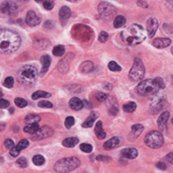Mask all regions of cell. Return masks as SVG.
Segmentation results:
<instances>
[{
    "label": "cell",
    "mask_w": 173,
    "mask_h": 173,
    "mask_svg": "<svg viewBox=\"0 0 173 173\" xmlns=\"http://www.w3.org/2000/svg\"><path fill=\"white\" fill-rule=\"evenodd\" d=\"M22 39L15 31L1 28L0 30V54H11L20 47Z\"/></svg>",
    "instance_id": "cell-1"
},
{
    "label": "cell",
    "mask_w": 173,
    "mask_h": 173,
    "mask_svg": "<svg viewBox=\"0 0 173 173\" xmlns=\"http://www.w3.org/2000/svg\"><path fill=\"white\" fill-rule=\"evenodd\" d=\"M122 39L126 44L136 46L141 44L146 39V31L140 24L134 23L123 31Z\"/></svg>",
    "instance_id": "cell-2"
},
{
    "label": "cell",
    "mask_w": 173,
    "mask_h": 173,
    "mask_svg": "<svg viewBox=\"0 0 173 173\" xmlns=\"http://www.w3.org/2000/svg\"><path fill=\"white\" fill-rule=\"evenodd\" d=\"M38 69L35 66L26 65L19 69L18 71V79L24 85H32L38 78Z\"/></svg>",
    "instance_id": "cell-3"
},
{
    "label": "cell",
    "mask_w": 173,
    "mask_h": 173,
    "mask_svg": "<svg viewBox=\"0 0 173 173\" xmlns=\"http://www.w3.org/2000/svg\"><path fill=\"white\" fill-rule=\"evenodd\" d=\"M80 165V160L76 157H69L57 161L54 165V170L59 173H68L75 170Z\"/></svg>",
    "instance_id": "cell-4"
},
{
    "label": "cell",
    "mask_w": 173,
    "mask_h": 173,
    "mask_svg": "<svg viewBox=\"0 0 173 173\" xmlns=\"http://www.w3.org/2000/svg\"><path fill=\"white\" fill-rule=\"evenodd\" d=\"M161 89L159 87L156 79H147L142 82H140V84L137 86V92L140 95L147 96L152 95V94L157 93L159 90Z\"/></svg>",
    "instance_id": "cell-5"
},
{
    "label": "cell",
    "mask_w": 173,
    "mask_h": 173,
    "mask_svg": "<svg viewBox=\"0 0 173 173\" xmlns=\"http://www.w3.org/2000/svg\"><path fill=\"white\" fill-rule=\"evenodd\" d=\"M164 143V138L162 134L158 131H152L148 133L145 138V144L151 149H158L162 147Z\"/></svg>",
    "instance_id": "cell-6"
},
{
    "label": "cell",
    "mask_w": 173,
    "mask_h": 173,
    "mask_svg": "<svg viewBox=\"0 0 173 173\" xmlns=\"http://www.w3.org/2000/svg\"><path fill=\"white\" fill-rule=\"evenodd\" d=\"M145 75V66L143 62L139 58H136L133 64V67L130 70L129 77L132 81H140L143 79Z\"/></svg>",
    "instance_id": "cell-7"
},
{
    "label": "cell",
    "mask_w": 173,
    "mask_h": 173,
    "mask_svg": "<svg viewBox=\"0 0 173 173\" xmlns=\"http://www.w3.org/2000/svg\"><path fill=\"white\" fill-rule=\"evenodd\" d=\"M98 11L102 18L108 19L112 17V15L115 12V7L108 2H102L98 5Z\"/></svg>",
    "instance_id": "cell-8"
},
{
    "label": "cell",
    "mask_w": 173,
    "mask_h": 173,
    "mask_svg": "<svg viewBox=\"0 0 173 173\" xmlns=\"http://www.w3.org/2000/svg\"><path fill=\"white\" fill-rule=\"evenodd\" d=\"M17 10H18L17 4L13 1H5L0 5V11H1L2 13L13 14Z\"/></svg>",
    "instance_id": "cell-9"
},
{
    "label": "cell",
    "mask_w": 173,
    "mask_h": 173,
    "mask_svg": "<svg viewBox=\"0 0 173 173\" xmlns=\"http://www.w3.org/2000/svg\"><path fill=\"white\" fill-rule=\"evenodd\" d=\"M53 133H54V132H53V130L50 127H47V126L42 127H40L39 131L36 132L35 135H32V140H36H36L49 138L53 135Z\"/></svg>",
    "instance_id": "cell-10"
},
{
    "label": "cell",
    "mask_w": 173,
    "mask_h": 173,
    "mask_svg": "<svg viewBox=\"0 0 173 173\" xmlns=\"http://www.w3.org/2000/svg\"><path fill=\"white\" fill-rule=\"evenodd\" d=\"M164 101H165V98H164L162 95H155L153 98L151 99L150 102V106H151V109L153 113H157L159 110H161L163 108V104H164Z\"/></svg>",
    "instance_id": "cell-11"
},
{
    "label": "cell",
    "mask_w": 173,
    "mask_h": 173,
    "mask_svg": "<svg viewBox=\"0 0 173 173\" xmlns=\"http://www.w3.org/2000/svg\"><path fill=\"white\" fill-rule=\"evenodd\" d=\"M158 28V20L155 17H150L147 20V32L149 38H153Z\"/></svg>",
    "instance_id": "cell-12"
},
{
    "label": "cell",
    "mask_w": 173,
    "mask_h": 173,
    "mask_svg": "<svg viewBox=\"0 0 173 173\" xmlns=\"http://www.w3.org/2000/svg\"><path fill=\"white\" fill-rule=\"evenodd\" d=\"M26 22L27 26H30L32 27V26H36L38 24H40L41 19L35 11L31 10V11L27 12L26 17Z\"/></svg>",
    "instance_id": "cell-13"
},
{
    "label": "cell",
    "mask_w": 173,
    "mask_h": 173,
    "mask_svg": "<svg viewBox=\"0 0 173 173\" xmlns=\"http://www.w3.org/2000/svg\"><path fill=\"white\" fill-rule=\"evenodd\" d=\"M169 113L168 112H164L162 113L161 114H160V117L158 118V127H159V129L160 130H166V127H167V121H168V118H169Z\"/></svg>",
    "instance_id": "cell-14"
},
{
    "label": "cell",
    "mask_w": 173,
    "mask_h": 173,
    "mask_svg": "<svg viewBox=\"0 0 173 173\" xmlns=\"http://www.w3.org/2000/svg\"><path fill=\"white\" fill-rule=\"evenodd\" d=\"M170 44H171V40L167 38H159L153 41V46L157 49L166 48L168 46H170Z\"/></svg>",
    "instance_id": "cell-15"
},
{
    "label": "cell",
    "mask_w": 173,
    "mask_h": 173,
    "mask_svg": "<svg viewBox=\"0 0 173 173\" xmlns=\"http://www.w3.org/2000/svg\"><path fill=\"white\" fill-rule=\"evenodd\" d=\"M119 144V139L118 137H113L112 139H109L108 141H106L103 145V149L104 150H113L114 148H117Z\"/></svg>",
    "instance_id": "cell-16"
},
{
    "label": "cell",
    "mask_w": 173,
    "mask_h": 173,
    "mask_svg": "<svg viewBox=\"0 0 173 173\" xmlns=\"http://www.w3.org/2000/svg\"><path fill=\"white\" fill-rule=\"evenodd\" d=\"M69 105H70V108L74 110H80L83 108V106H84L83 101L80 100L79 98H77V97L71 98L69 101Z\"/></svg>",
    "instance_id": "cell-17"
},
{
    "label": "cell",
    "mask_w": 173,
    "mask_h": 173,
    "mask_svg": "<svg viewBox=\"0 0 173 173\" xmlns=\"http://www.w3.org/2000/svg\"><path fill=\"white\" fill-rule=\"evenodd\" d=\"M41 62H42V65H43L42 71H41V75L43 76V75H45V73L48 71V69L51 65V57L48 55H44L42 58H41Z\"/></svg>",
    "instance_id": "cell-18"
},
{
    "label": "cell",
    "mask_w": 173,
    "mask_h": 173,
    "mask_svg": "<svg viewBox=\"0 0 173 173\" xmlns=\"http://www.w3.org/2000/svg\"><path fill=\"white\" fill-rule=\"evenodd\" d=\"M138 150L135 149V148H127L122 152V155L127 159H135L138 156Z\"/></svg>",
    "instance_id": "cell-19"
},
{
    "label": "cell",
    "mask_w": 173,
    "mask_h": 173,
    "mask_svg": "<svg viewBox=\"0 0 173 173\" xmlns=\"http://www.w3.org/2000/svg\"><path fill=\"white\" fill-rule=\"evenodd\" d=\"M70 15H71V10H70V8L67 6H63L59 11V16L63 22H66V20H68Z\"/></svg>",
    "instance_id": "cell-20"
},
{
    "label": "cell",
    "mask_w": 173,
    "mask_h": 173,
    "mask_svg": "<svg viewBox=\"0 0 173 173\" xmlns=\"http://www.w3.org/2000/svg\"><path fill=\"white\" fill-rule=\"evenodd\" d=\"M94 132H95V135H96V137L98 139H104L106 137V134H105V132L103 131V129H102V122H97L96 123V126H95V130H94Z\"/></svg>",
    "instance_id": "cell-21"
},
{
    "label": "cell",
    "mask_w": 173,
    "mask_h": 173,
    "mask_svg": "<svg viewBox=\"0 0 173 173\" xmlns=\"http://www.w3.org/2000/svg\"><path fill=\"white\" fill-rule=\"evenodd\" d=\"M79 140L76 137H71V138H67L66 140L63 141V146L68 147V148H73L75 147V145H77Z\"/></svg>",
    "instance_id": "cell-22"
},
{
    "label": "cell",
    "mask_w": 173,
    "mask_h": 173,
    "mask_svg": "<svg viewBox=\"0 0 173 173\" xmlns=\"http://www.w3.org/2000/svg\"><path fill=\"white\" fill-rule=\"evenodd\" d=\"M39 129H40V127H39L38 123H31V125H27V126L24 127L23 131L27 134L35 135L36 132L39 131Z\"/></svg>",
    "instance_id": "cell-23"
},
{
    "label": "cell",
    "mask_w": 173,
    "mask_h": 173,
    "mask_svg": "<svg viewBox=\"0 0 173 173\" xmlns=\"http://www.w3.org/2000/svg\"><path fill=\"white\" fill-rule=\"evenodd\" d=\"M93 69V63L90 61H86L84 63H82L80 66V71L83 73H89L91 72Z\"/></svg>",
    "instance_id": "cell-24"
},
{
    "label": "cell",
    "mask_w": 173,
    "mask_h": 173,
    "mask_svg": "<svg viewBox=\"0 0 173 173\" xmlns=\"http://www.w3.org/2000/svg\"><path fill=\"white\" fill-rule=\"evenodd\" d=\"M126 24V17L123 15H118L113 20V26L115 28H119Z\"/></svg>",
    "instance_id": "cell-25"
},
{
    "label": "cell",
    "mask_w": 173,
    "mask_h": 173,
    "mask_svg": "<svg viewBox=\"0 0 173 173\" xmlns=\"http://www.w3.org/2000/svg\"><path fill=\"white\" fill-rule=\"evenodd\" d=\"M26 123L27 125H31V123H38L41 121V117L38 114H28L26 117Z\"/></svg>",
    "instance_id": "cell-26"
},
{
    "label": "cell",
    "mask_w": 173,
    "mask_h": 173,
    "mask_svg": "<svg viewBox=\"0 0 173 173\" xmlns=\"http://www.w3.org/2000/svg\"><path fill=\"white\" fill-rule=\"evenodd\" d=\"M96 118H97V114L95 113H91V115H90V117L87 119H86V121L83 123H82V127H91Z\"/></svg>",
    "instance_id": "cell-27"
},
{
    "label": "cell",
    "mask_w": 173,
    "mask_h": 173,
    "mask_svg": "<svg viewBox=\"0 0 173 173\" xmlns=\"http://www.w3.org/2000/svg\"><path fill=\"white\" fill-rule=\"evenodd\" d=\"M143 130H144V127L142 125H140V123L134 125L132 127V135H133L134 137H139V136L142 134Z\"/></svg>",
    "instance_id": "cell-28"
},
{
    "label": "cell",
    "mask_w": 173,
    "mask_h": 173,
    "mask_svg": "<svg viewBox=\"0 0 173 173\" xmlns=\"http://www.w3.org/2000/svg\"><path fill=\"white\" fill-rule=\"evenodd\" d=\"M136 108H137V104L135 102H129V103H126L123 105V110L126 113H133L135 112Z\"/></svg>",
    "instance_id": "cell-29"
},
{
    "label": "cell",
    "mask_w": 173,
    "mask_h": 173,
    "mask_svg": "<svg viewBox=\"0 0 173 173\" xmlns=\"http://www.w3.org/2000/svg\"><path fill=\"white\" fill-rule=\"evenodd\" d=\"M48 96H50V93L45 92V91H36L35 93H32L31 98L32 99H39V98L48 97Z\"/></svg>",
    "instance_id": "cell-30"
},
{
    "label": "cell",
    "mask_w": 173,
    "mask_h": 173,
    "mask_svg": "<svg viewBox=\"0 0 173 173\" xmlns=\"http://www.w3.org/2000/svg\"><path fill=\"white\" fill-rule=\"evenodd\" d=\"M65 53V48L63 46H57L53 49V54L57 57H61L63 56Z\"/></svg>",
    "instance_id": "cell-31"
},
{
    "label": "cell",
    "mask_w": 173,
    "mask_h": 173,
    "mask_svg": "<svg viewBox=\"0 0 173 173\" xmlns=\"http://www.w3.org/2000/svg\"><path fill=\"white\" fill-rule=\"evenodd\" d=\"M32 162H34L35 165L41 166L45 163V158L42 155H36L34 158H32Z\"/></svg>",
    "instance_id": "cell-32"
},
{
    "label": "cell",
    "mask_w": 173,
    "mask_h": 173,
    "mask_svg": "<svg viewBox=\"0 0 173 173\" xmlns=\"http://www.w3.org/2000/svg\"><path fill=\"white\" fill-rule=\"evenodd\" d=\"M108 69L110 70V71H113V72H118V71H121L122 68L121 66H119L117 62L114 61H112L108 63Z\"/></svg>",
    "instance_id": "cell-33"
},
{
    "label": "cell",
    "mask_w": 173,
    "mask_h": 173,
    "mask_svg": "<svg viewBox=\"0 0 173 173\" xmlns=\"http://www.w3.org/2000/svg\"><path fill=\"white\" fill-rule=\"evenodd\" d=\"M3 85L7 88H12L14 85V79L12 77L5 78V80H4V82H3Z\"/></svg>",
    "instance_id": "cell-34"
},
{
    "label": "cell",
    "mask_w": 173,
    "mask_h": 173,
    "mask_svg": "<svg viewBox=\"0 0 173 173\" xmlns=\"http://www.w3.org/2000/svg\"><path fill=\"white\" fill-rule=\"evenodd\" d=\"M14 103L18 106V108H26V106L27 105V102L26 99H23V98H15L14 99Z\"/></svg>",
    "instance_id": "cell-35"
},
{
    "label": "cell",
    "mask_w": 173,
    "mask_h": 173,
    "mask_svg": "<svg viewBox=\"0 0 173 173\" xmlns=\"http://www.w3.org/2000/svg\"><path fill=\"white\" fill-rule=\"evenodd\" d=\"M27 146H28V141H27V140H22V141L17 144V146H15V147H16V149H17L18 151H22L23 149H26Z\"/></svg>",
    "instance_id": "cell-36"
},
{
    "label": "cell",
    "mask_w": 173,
    "mask_h": 173,
    "mask_svg": "<svg viewBox=\"0 0 173 173\" xmlns=\"http://www.w3.org/2000/svg\"><path fill=\"white\" fill-rule=\"evenodd\" d=\"M80 149H81V151L85 152V153H90V152L92 151V146L89 145V144H87V143H83V144H81Z\"/></svg>",
    "instance_id": "cell-37"
},
{
    "label": "cell",
    "mask_w": 173,
    "mask_h": 173,
    "mask_svg": "<svg viewBox=\"0 0 173 173\" xmlns=\"http://www.w3.org/2000/svg\"><path fill=\"white\" fill-rule=\"evenodd\" d=\"M74 123H75V119H74L73 117H68L67 118H66V121H65L66 127L70 129V127H72L74 126Z\"/></svg>",
    "instance_id": "cell-38"
},
{
    "label": "cell",
    "mask_w": 173,
    "mask_h": 173,
    "mask_svg": "<svg viewBox=\"0 0 173 173\" xmlns=\"http://www.w3.org/2000/svg\"><path fill=\"white\" fill-rule=\"evenodd\" d=\"M38 105L40 108H53V103L52 102H49V101H46V100H42L40 101Z\"/></svg>",
    "instance_id": "cell-39"
},
{
    "label": "cell",
    "mask_w": 173,
    "mask_h": 173,
    "mask_svg": "<svg viewBox=\"0 0 173 173\" xmlns=\"http://www.w3.org/2000/svg\"><path fill=\"white\" fill-rule=\"evenodd\" d=\"M108 39V35L106 31H101L99 34V36H98V41H99L100 43H105L106 41Z\"/></svg>",
    "instance_id": "cell-40"
},
{
    "label": "cell",
    "mask_w": 173,
    "mask_h": 173,
    "mask_svg": "<svg viewBox=\"0 0 173 173\" xmlns=\"http://www.w3.org/2000/svg\"><path fill=\"white\" fill-rule=\"evenodd\" d=\"M16 164H17V166L20 167V168H24V167H26L27 166V161H26V158H19L17 161H16Z\"/></svg>",
    "instance_id": "cell-41"
},
{
    "label": "cell",
    "mask_w": 173,
    "mask_h": 173,
    "mask_svg": "<svg viewBox=\"0 0 173 173\" xmlns=\"http://www.w3.org/2000/svg\"><path fill=\"white\" fill-rule=\"evenodd\" d=\"M43 5L47 10H51L53 9V7H54V2L51 1V0H47V1L43 2Z\"/></svg>",
    "instance_id": "cell-42"
},
{
    "label": "cell",
    "mask_w": 173,
    "mask_h": 173,
    "mask_svg": "<svg viewBox=\"0 0 173 173\" xmlns=\"http://www.w3.org/2000/svg\"><path fill=\"white\" fill-rule=\"evenodd\" d=\"M4 147L6 148V149H12V148L14 147V143H13V141H12V140H10V139H7V140H5V142H4Z\"/></svg>",
    "instance_id": "cell-43"
},
{
    "label": "cell",
    "mask_w": 173,
    "mask_h": 173,
    "mask_svg": "<svg viewBox=\"0 0 173 173\" xmlns=\"http://www.w3.org/2000/svg\"><path fill=\"white\" fill-rule=\"evenodd\" d=\"M96 99L98 101H105L106 99H108V95L104 93H102V92H98L96 94Z\"/></svg>",
    "instance_id": "cell-44"
},
{
    "label": "cell",
    "mask_w": 173,
    "mask_h": 173,
    "mask_svg": "<svg viewBox=\"0 0 173 173\" xmlns=\"http://www.w3.org/2000/svg\"><path fill=\"white\" fill-rule=\"evenodd\" d=\"M9 106V102L5 99H0V109L2 108H6Z\"/></svg>",
    "instance_id": "cell-45"
},
{
    "label": "cell",
    "mask_w": 173,
    "mask_h": 173,
    "mask_svg": "<svg viewBox=\"0 0 173 173\" xmlns=\"http://www.w3.org/2000/svg\"><path fill=\"white\" fill-rule=\"evenodd\" d=\"M19 152H20V151H18L17 149H16V147L14 146V147L10 150V155L12 156V157H16V156H18Z\"/></svg>",
    "instance_id": "cell-46"
},
{
    "label": "cell",
    "mask_w": 173,
    "mask_h": 173,
    "mask_svg": "<svg viewBox=\"0 0 173 173\" xmlns=\"http://www.w3.org/2000/svg\"><path fill=\"white\" fill-rule=\"evenodd\" d=\"M109 113L112 115H115L118 113V106L117 105H113V108H109Z\"/></svg>",
    "instance_id": "cell-47"
},
{
    "label": "cell",
    "mask_w": 173,
    "mask_h": 173,
    "mask_svg": "<svg viewBox=\"0 0 173 173\" xmlns=\"http://www.w3.org/2000/svg\"><path fill=\"white\" fill-rule=\"evenodd\" d=\"M156 166H157V168H159V169H161V170H165L166 168H167L166 164L164 163V162H158Z\"/></svg>",
    "instance_id": "cell-48"
},
{
    "label": "cell",
    "mask_w": 173,
    "mask_h": 173,
    "mask_svg": "<svg viewBox=\"0 0 173 173\" xmlns=\"http://www.w3.org/2000/svg\"><path fill=\"white\" fill-rule=\"evenodd\" d=\"M96 159L98 160V161H105V162L110 161V158L109 157H106V156H98Z\"/></svg>",
    "instance_id": "cell-49"
},
{
    "label": "cell",
    "mask_w": 173,
    "mask_h": 173,
    "mask_svg": "<svg viewBox=\"0 0 173 173\" xmlns=\"http://www.w3.org/2000/svg\"><path fill=\"white\" fill-rule=\"evenodd\" d=\"M137 4H138L139 6L143 7V8H147V7H148V3L145 2V1H138Z\"/></svg>",
    "instance_id": "cell-50"
},
{
    "label": "cell",
    "mask_w": 173,
    "mask_h": 173,
    "mask_svg": "<svg viewBox=\"0 0 173 173\" xmlns=\"http://www.w3.org/2000/svg\"><path fill=\"white\" fill-rule=\"evenodd\" d=\"M166 159L168 162H170L171 164H173V153H169L166 156Z\"/></svg>",
    "instance_id": "cell-51"
},
{
    "label": "cell",
    "mask_w": 173,
    "mask_h": 173,
    "mask_svg": "<svg viewBox=\"0 0 173 173\" xmlns=\"http://www.w3.org/2000/svg\"><path fill=\"white\" fill-rule=\"evenodd\" d=\"M165 4H166V6L169 8L170 10H173V1H167Z\"/></svg>",
    "instance_id": "cell-52"
},
{
    "label": "cell",
    "mask_w": 173,
    "mask_h": 173,
    "mask_svg": "<svg viewBox=\"0 0 173 173\" xmlns=\"http://www.w3.org/2000/svg\"><path fill=\"white\" fill-rule=\"evenodd\" d=\"M4 127H5V125H4V123H0V132L3 131Z\"/></svg>",
    "instance_id": "cell-53"
},
{
    "label": "cell",
    "mask_w": 173,
    "mask_h": 173,
    "mask_svg": "<svg viewBox=\"0 0 173 173\" xmlns=\"http://www.w3.org/2000/svg\"><path fill=\"white\" fill-rule=\"evenodd\" d=\"M2 94H3V93H2V90H1V89H0V97H1V96H2Z\"/></svg>",
    "instance_id": "cell-54"
},
{
    "label": "cell",
    "mask_w": 173,
    "mask_h": 173,
    "mask_svg": "<svg viewBox=\"0 0 173 173\" xmlns=\"http://www.w3.org/2000/svg\"><path fill=\"white\" fill-rule=\"evenodd\" d=\"M171 53H172V54H173V47H172V49H171Z\"/></svg>",
    "instance_id": "cell-55"
},
{
    "label": "cell",
    "mask_w": 173,
    "mask_h": 173,
    "mask_svg": "<svg viewBox=\"0 0 173 173\" xmlns=\"http://www.w3.org/2000/svg\"><path fill=\"white\" fill-rule=\"evenodd\" d=\"M171 78H172V82H173V75H172V77H171Z\"/></svg>",
    "instance_id": "cell-56"
},
{
    "label": "cell",
    "mask_w": 173,
    "mask_h": 173,
    "mask_svg": "<svg viewBox=\"0 0 173 173\" xmlns=\"http://www.w3.org/2000/svg\"><path fill=\"white\" fill-rule=\"evenodd\" d=\"M171 122H172V125H173V118H172V121H171Z\"/></svg>",
    "instance_id": "cell-57"
}]
</instances>
